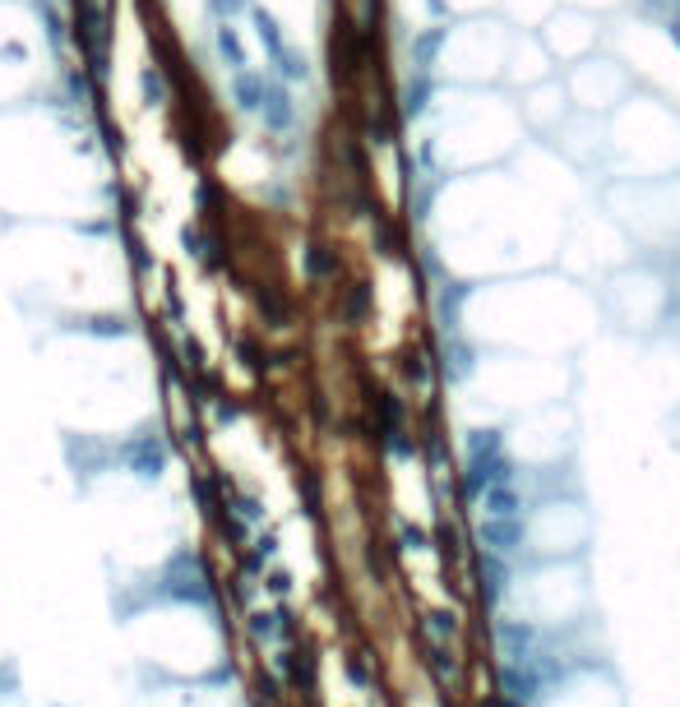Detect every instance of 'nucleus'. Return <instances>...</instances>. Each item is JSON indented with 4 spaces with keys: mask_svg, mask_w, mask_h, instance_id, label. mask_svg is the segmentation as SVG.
<instances>
[{
    "mask_svg": "<svg viewBox=\"0 0 680 707\" xmlns=\"http://www.w3.org/2000/svg\"><path fill=\"white\" fill-rule=\"evenodd\" d=\"M140 93H144V107H163L167 103V79L158 65H144L140 70Z\"/></svg>",
    "mask_w": 680,
    "mask_h": 707,
    "instance_id": "6e6552de",
    "label": "nucleus"
},
{
    "mask_svg": "<svg viewBox=\"0 0 680 707\" xmlns=\"http://www.w3.org/2000/svg\"><path fill=\"white\" fill-rule=\"evenodd\" d=\"M260 116H264V125H269V130H287V125H291V97H287L283 84H274V79L264 84Z\"/></svg>",
    "mask_w": 680,
    "mask_h": 707,
    "instance_id": "20e7f679",
    "label": "nucleus"
},
{
    "mask_svg": "<svg viewBox=\"0 0 680 707\" xmlns=\"http://www.w3.org/2000/svg\"><path fill=\"white\" fill-rule=\"evenodd\" d=\"M486 448V467L510 477H556L574 471L578 458V421L570 403H547L500 421L491 430H473Z\"/></svg>",
    "mask_w": 680,
    "mask_h": 707,
    "instance_id": "7ed1b4c3",
    "label": "nucleus"
},
{
    "mask_svg": "<svg viewBox=\"0 0 680 707\" xmlns=\"http://www.w3.org/2000/svg\"><path fill=\"white\" fill-rule=\"evenodd\" d=\"M274 65H278V74H283V79H291V84H297V79H306V74H310V61H306L301 51H291V47H287V51L278 56Z\"/></svg>",
    "mask_w": 680,
    "mask_h": 707,
    "instance_id": "1a4fd4ad",
    "label": "nucleus"
},
{
    "mask_svg": "<svg viewBox=\"0 0 680 707\" xmlns=\"http://www.w3.org/2000/svg\"><path fill=\"white\" fill-rule=\"evenodd\" d=\"M250 24H255V37L264 43V51H269V61H278V56L287 51V37H283V28H278V19L269 14V10H250Z\"/></svg>",
    "mask_w": 680,
    "mask_h": 707,
    "instance_id": "39448f33",
    "label": "nucleus"
},
{
    "mask_svg": "<svg viewBox=\"0 0 680 707\" xmlns=\"http://www.w3.org/2000/svg\"><path fill=\"white\" fill-rule=\"evenodd\" d=\"M264 84H269L264 74L241 70L237 79H231V97H237V107H241V111H260V103H264Z\"/></svg>",
    "mask_w": 680,
    "mask_h": 707,
    "instance_id": "423d86ee",
    "label": "nucleus"
},
{
    "mask_svg": "<svg viewBox=\"0 0 680 707\" xmlns=\"http://www.w3.org/2000/svg\"><path fill=\"white\" fill-rule=\"evenodd\" d=\"M486 615L504 638H556L597 620L583 560H486Z\"/></svg>",
    "mask_w": 680,
    "mask_h": 707,
    "instance_id": "f257e3e1",
    "label": "nucleus"
},
{
    "mask_svg": "<svg viewBox=\"0 0 680 707\" xmlns=\"http://www.w3.org/2000/svg\"><path fill=\"white\" fill-rule=\"evenodd\" d=\"M213 43H218V56H223L231 70H237V74L246 70V47H241L237 28H231V24H218V28H213Z\"/></svg>",
    "mask_w": 680,
    "mask_h": 707,
    "instance_id": "0eeeda50",
    "label": "nucleus"
},
{
    "mask_svg": "<svg viewBox=\"0 0 680 707\" xmlns=\"http://www.w3.org/2000/svg\"><path fill=\"white\" fill-rule=\"evenodd\" d=\"M208 10H213V14H218V19H223V24H227V19H231V14H237V10H246V0H208Z\"/></svg>",
    "mask_w": 680,
    "mask_h": 707,
    "instance_id": "9b49d317",
    "label": "nucleus"
},
{
    "mask_svg": "<svg viewBox=\"0 0 680 707\" xmlns=\"http://www.w3.org/2000/svg\"><path fill=\"white\" fill-rule=\"evenodd\" d=\"M126 624H130L134 652L171 680H204V675L227 671L223 628L213 620V611L158 601V606H140L134 615H126Z\"/></svg>",
    "mask_w": 680,
    "mask_h": 707,
    "instance_id": "f03ea898",
    "label": "nucleus"
},
{
    "mask_svg": "<svg viewBox=\"0 0 680 707\" xmlns=\"http://www.w3.org/2000/svg\"><path fill=\"white\" fill-rule=\"evenodd\" d=\"M440 37H444L440 28H436V33H421V37H417V65H431V56H436V47H440Z\"/></svg>",
    "mask_w": 680,
    "mask_h": 707,
    "instance_id": "9d476101",
    "label": "nucleus"
},
{
    "mask_svg": "<svg viewBox=\"0 0 680 707\" xmlns=\"http://www.w3.org/2000/svg\"><path fill=\"white\" fill-rule=\"evenodd\" d=\"M671 37H676V47H680V24H671Z\"/></svg>",
    "mask_w": 680,
    "mask_h": 707,
    "instance_id": "f8f14e48",
    "label": "nucleus"
}]
</instances>
